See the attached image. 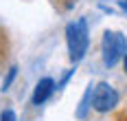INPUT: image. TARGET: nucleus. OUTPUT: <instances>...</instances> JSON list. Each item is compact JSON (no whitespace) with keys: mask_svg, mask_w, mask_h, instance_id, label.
Listing matches in <instances>:
<instances>
[{"mask_svg":"<svg viewBox=\"0 0 127 121\" xmlns=\"http://www.w3.org/2000/svg\"><path fill=\"white\" fill-rule=\"evenodd\" d=\"M0 121H15V112H13V110H2Z\"/></svg>","mask_w":127,"mask_h":121,"instance_id":"0eeeda50","label":"nucleus"},{"mask_svg":"<svg viewBox=\"0 0 127 121\" xmlns=\"http://www.w3.org/2000/svg\"><path fill=\"white\" fill-rule=\"evenodd\" d=\"M90 97H92V88H88V90H86V97H83V101H81V108H79V110H77V117H79V119H83V117H86V110H88V104H90Z\"/></svg>","mask_w":127,"mask_h":121,"instance_id":"39448f33","label":"nucleus"},{"mask_svg":"<svg viewBox=\"0 0 127 121\" xmlns=\"http://www.w3.org/2000/svg\"><path fill=\"white\" fill-rule=\"evenodd\" d=\"M53 88H55V84H53L51 77H44V79L37 81V86H35V90H33V104L39 106V104H44L48 97H51Z\"/></svg>","mask_w":127,"mask_h":121,"instance_id":"20e7f679","label":"nucleus"},{"mask_svg":"<svg viewBox=\"0 0 127 121\" xmlns=\"http://www.w3.org/2000/svg\"><path fill=\"white\" fill-rule=\"evenodd\" d=\"M125 73H127V55H125Z\"/></svg>","mask_w":127,"mask_h":121,"instance_id":"6e6552de","label":"nucleus"},{"mask_svg":"<svg viewBox=\"0 0 127 121\" xmlns=\"http://www.w3.org/2000/svg\"><path fill=\"white\" fill-rule=\"evenodd\" d=\"M116 104H118V93H116L107 81H101L94 88V93H92V106H94V110L96 112H107Z\"/></svg>","mask_w":127,"mask_h":121,"instance_id":"7ed1b4c3","label":"nucleus"},{"mask_svg":"<svg viewBox=\"0 0 127 121\" xmlns=\"http://www.w3.org/2000/svg\"><path fill=\"white\" fill-rule=\"evenodd\" d=\"M66 42H68V53L72 62H81L83 55L88 51V24L86 20H75V22H68L66 27Z\"/></svg>","mask_w":127,"mask_h":121,"instance_id":"f257e3e1","label":"nucleus"},{"mask_svg":"<svg viewBox=\"0 0 127 121\" xmlns=\"http://www.w3.org/2000/svg\"><path fill=\"white\" fill-rule=\"evenodd\" d=\"M101 51H103V62L105 66H116L121 60H125L127 55V40L116 33V31H105L103 35V42H101Z\"/></svg>","mask_w":127,"mask_h":121,"instance_id":"f03ea898","label":"nucleus"},{"mask_svg":"<svg viewBox=\"0 0 127 121\" xmlns=\"http://www.w3.org/2000/svg\"><path fill=\"white\" fill-rule=\"evenodd\" d=\"M15 73H18V68L13 66L11 70H9V75H7V79H4V84H2V90H7V88H9V86H11V81L15 79Z\"/></svg>","mask_w":127,"mask_h":121,"instance_id":"423d86ee","label":"nucleus"}]
</instances>
